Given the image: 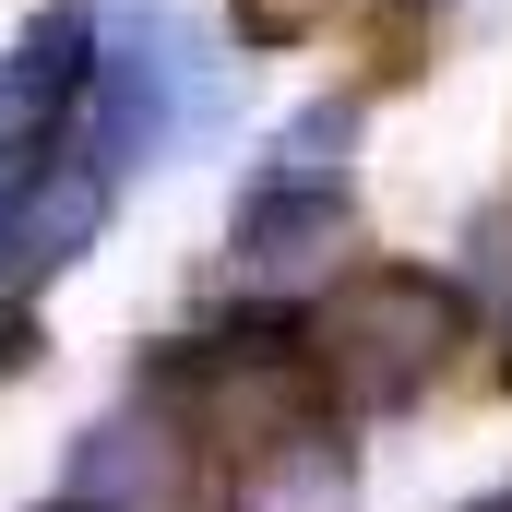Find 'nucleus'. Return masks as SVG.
Returning <instances> with one entry per match:
<instances>
[{"label":"nucleus","instance_id":"1","mask_svg":"<svg viewBox=\"0 0 512 512\" xmlns=\"http://www.w3.org/2000/svg\"><path fill=\"white\" fill-rule=\"evenodd\" d=\"M310 370L334 405H417V393L441 382L453 358H465V334H477V310H465V286L453 274H429V262H358L346 286H322L310 298Z\"/></svg>","mask_w":512,"mask_h":512},{"label":"nucleus","instance_id":"2","mask_svg":"<svg viewBox=\"0 0 512 512\" xmlns=\"http://www.w3.org/2000/svg\"><path fill=\"white\" fill-rule=\"evenodd\" d=\"M346 143H358V108H346V96H322V108H310V120L251 167V191H239V215H227V251L251 262V274L322 262L334 239H346V215H358Z\"/></svg>","mask_w":512,"mask_h":512},{"label":"nucleus","instance_id":"3","mask_svg":"<svg viewBox=\"0 0 512 512\" xmlns=\"http://www.w3.org/2000/svg\"><path fill=\"white\" fill-rule=\"evenodd\" d=\"M215 512H358V441L334 417H298L251 453H227V501Z\"/></svg>","mask_w":512,"mask_h":512},{"label":"nucleus","instance_id":"4","mask_svg":"<svg viewBox=\"0 0 512 512\" xmlns=\"http://www.w3.org/2000/svg\"><path fill=\"white\" fill-rule=\"evenodd\" d=\"M322 24V0H239V36L251 48H286V36H310Z\"/></svg>","mask_w":512,"mask_h":512},{"label":"nucleus","instance_id":"5","mask_svg":"<svg viewBox=\"0 0 512 512\" xmlns=\"http://www.w3.org/2000/svg\"><path fill=\"white\" fill-rule=\"evenodd\" d=\"M24 358H36V334H24V310H12V298H0V382H12V370H24Z\"/></svg>","mask_w":512,"mask_h":512},{"label":"nucleus","instance_id":"6","mask_svg":"<svg viewBox=\"0 0 512 512\" xmlns=\"http://www.w3.org/2000/svg\"><path fill=\"white\" fill-rule=\"evenodd\" d=\"M48 512H108V501H84V489H72V501H48Z\"/></svg>","mask_w":512,"mask_h":512},{"label":"nucleus","instance_id":"7","mask_svg":"<svg viewBox=\"0 0 512 512\" xmlns=\"http://www.w3.org/2000/svg\"><path fill=\"white\" fill-rule=\"evenodd\" d=\"M465 512H512V489H501V501H465Z\"/></svg>","mask_w":512,"mask_h":512}]
</instances>
